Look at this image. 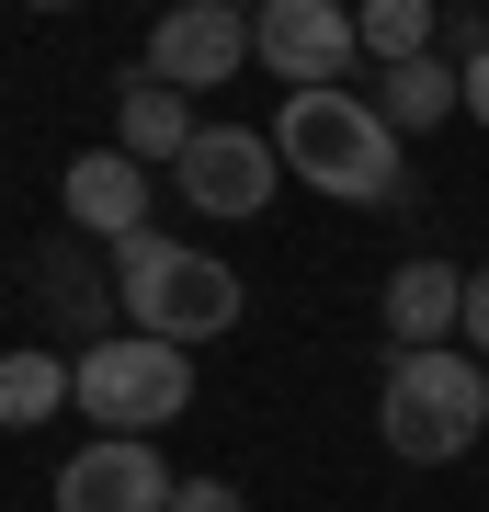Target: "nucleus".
Returning <instances> with one entry per match:
<instances>
[{"instance_id":"nucleus-6","label":"nucleus","mask_w":489,"mask_h":512,"mask_svg":"<svg viewBox=\"0 0 489 512\" xmlns=\"http://www.w3.org/2000/svg\"><path fill=\"white\" fill-rule=\"evenodd\" d=\"M171 183L194 217H262L273 183H285V148L251 137V126H194V148L171 160Z\"/></svg>"},{"instance_id":"nucleus-18","label":"nucleus","mask_w":489,"mask_h":512,"mask_svg":"<svg viewBox=\"0 0 489 512\" xmlns=\"http://www.w3.org/2000/svg\"><path fill=\"white\" fill-rule=\"evenodd\" d=\"M467 114H478V126H489V46L467 57Z\"/></svg>"},{"instance_id":"nucleus-12","label":"nucleus","mask_w":489,"mask_h":512,"mask_svg":"<svg viewBox=\"0 0 489 512\" xmlns=\"http://www.w3.org/2000/svg\"><path fill=\"white\" fill-rule=\"evenodd\" d=\"M57 410H80V365L69 353H0V433H46Z\"/></svg>"},{"instance_id":"nucleus-16","label":"nucleus","mask_w":489,"mask_h":512,"mask_svg":"<svg viewBox=\"0 0 489 512\" xmlns=\"http://www.w3.org/2000/svg\"><path fill=\"white\" fill-rule=\"evenodd\" d=\"M455 342L489 353V262H467V319H455Z\"/></svg>"},{"instance_id":"nucleus-14","label":"nucleus","mask_w":489,"mask_h":512,"mask_svg":"<svg viewBox=\"0 0 489 512\" xmlns=\"http://www.w3.org/2000/svg\"><path fill=\"white\" fill-rule=\"evenodd\" d=\"M35 285H46V308L69 319V330H91V342H103V308H114V262H80V251H35Z\"/></svg>"},{"instance_id":"nucleus-5","label":"nucleus","mask_w":489,"mask_h":512,"mask_svg":"<svg viewBox=\"0 0 489 512\" xmlns=\"http://www.w3.org/2000/svg\"><path fill=\"white\" fill-rule=\"evenodd\" d=\"M251 57L273 80H296V92H319V80H342L364 35H353V0H251Z\"/></svg>"},{"instance_id":"nucleus-7","label":"nucleus","mask_w":489,"mask_h":512,"mask_svg":"<svg viewBox=\"0 0 489 512\" xmlns=\"http://www.w3.org/2000/svg\"><path fill=\"white\" fill-rule=\"evenodd\" d=\"M239 69H251V12H228V0H171L148 23V80H171V92H217Z\"/></svg>"},{"instance_id":"nucleus-10","label":"nucleus","mask_w":489,"mask_h":512,"mask_svg":"<svg viewBox=\"0 0 489 512\" xmlns=\"http://www.w3.org/2000/svg\"><path fill=\"white\" fill-rule=\"evenodd\" d=\"M467 319V262H399L387 274V330L399 342H455Z\"/></svg>"},{"instance_id":"nucleus-2","label":"nucleus","mask_w":489,"mask_h":512,"mask_svg":"<svg viewBox=\"0 0 489 512\" xmlns=\"http://www.w3.org/2000/svg\"><path fill=\"white\" fill-rule=\"evenodd\" d=\"M114 308H126V330H160V342H217V330H239V308H251V285L228 274L217 251H194V239H114Z\"/></svg>"},{"instance_id":"nucleus-15","label":"nucleus","mask_w":489,"mask_h":512,"mask_svg":"<svg viewBox=\"0 0 489 512\" xmlns=\"http://www.w3.org/2000/svg\"><path fill=\"white\" fill-rule=\"evenodd\" d=\"M353 35H364V57H421V46H444V0H353Z\"/></svg>"},{"instance_id":"nucleus-8","label":"nucleus","mask_w":489,"mask_h":512,"mask_svg":"<svg viewBox=\"0 0 489 512\" xmlns=\"http://www.w3.org/2000/svg\"><path fill=\"white\" fill-rule=\"evenodd\" d=\"M182 478L160 467V444L148 433H103V444H80L69 467H57V512H171Z\"/></svg>"},{"instance_id":"nucleus-13","label":"nucleus","mask_w":489,"mask_h":512,"mask_svg":"<svg viewBox=\"0 0 489 512\" xmlns=\"http://www.w3.org/2000/svg\"><path fill=\"white\" fill-rule=\"evenodd\" d=\"M114 148H137V160H182L194 148V92H171V80H126L114 92Z\"/></svg>"},{"instance_id":"nucleus-9","label":"nucleus","mask_w":489,"mask_h":512,"mask_svg":"<svg viewBox=\"0 0 489 512\" xmlns=\"http://www.w3.org/2000/svg\"><path fill=\"white\" fill-rule=\"evenodd\" d=\"M57 194H69V228H80V239H103V251L148 228V160H137V148H80Z\"/></svg>"},{"instance_id":"nucleus-3","label":"nucleus","mask_w":489,"mask_h":512,"mask_svg":"<svg viewBox=\"0 0 489 512\" xmlns=\"http://www.w3.org/2000/svg\"><path fill=\"white\" fill-rule=\"evenodd\" d=\"M376 433L399 444V467H455L489 433V365L455 342H399V365L376 387Z\"/></svg>"},{"instance_id":"nucleus-1","label":"nucleus","mask_w":489,"mask_h":512,"mask_svg":"<svg viewBox=\"0 0 489 512\" xmlns=\"http://www.w3.org/2000/svg\"><path fill=\"white\" fill-rule=\"evenodd\" d=\"M273 148H285V171L330 205H387L410 183L399 171V126L376 114V92H342V80H319V92H285V126H273Z\"/></svg>"},{"instance_id":"nucleus-4","label":"nucleus","mask_w":489,"mask_h":512,"mask_svg":"<svg viewBox=\"0 0 489 512\" xmlns=\"http://www.w3.org/2000/svg\"><path fill=\"white\" fill-rule=\"evenodd\" d=\"M69 365H80L91 433H160V421L194 410V342H160V330H103V342H80Z\"/></svg>"},{"instance_id":"nucleus-11","label":"nucleus","mask_w":489,"mask_h":512,"mask_svg":"<svg viewBox=\"0 0 489 512\" xmlns=\"http://www.w3.org/2000/svg\"><path fill=\"white\" fill-rule=\"evenodd\" d=\"M376 114L399 137H421V126H444V114H467V69H455L444 46H421V57H399V69L376 80Z\"/></svg>"},{"instance_id":"nucleus-19","label":"nucleus","mask_w":489,"mask_h":512,"mask_svg":"<svg viewBox=\"0 0 489 512\" xmlns=\"http://www.w3.org/2000/svg\"><path fill=\"white\" fill-rule=\"evenodd\" d=\"M228 12H251V0H228Z\"/></svg>"},{"instance_id":"nucleus-17","label":"nucleus","mask_w":489,"mask_h":512,"mask_svg":"<svg viewBox=\"0 0 489 512\" xmlns=\"http://www.w3.org/2000/svg\"><path fill=\"white\" fill-rule=\"evenodd\" d=\"M171 512H239V490H228V478H182Z\"/></svg>"}]
</instances>
